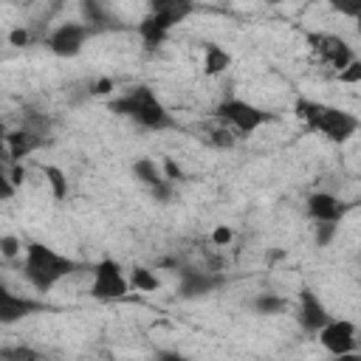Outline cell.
I'll return each instance as SVG.
<instances>
[{
	"instance_id": "4316f807",
	"label": "cell",
	"mask_w": 361,
	"mask_h": 361,
	"mask_svg": "<svg viewBox=\"0 0 361 361\" xmlns=\"http://www.w3.org/2000/svg\"><path fill=\"white\" fill-rule=\"evenodd\" d=\"M231 240H234V231L228 226H214V231H212V243L214 245H228Z\"/></svg>"
},
{
	"instance_id": "52a82bcc",
	"label": "cell",
	"mask_w": 361,
	"mask_h": 361,
	"mask_svg": "<svg viewBox=\"0 0 361 361\" xmlns=\"http://www.w3.org/2000/svg\"><path fill=\"white\" fill-rule=\"evenodd\" d=\"M90 28L82 25V23H62L51 31L48 37V48L56 54V56H76L87 39Z\"/></svg>"
},
{
	"instance_id": "5bb4252c",
	"label": "cell",
	"mask_w": 361,
	"mask_h": 361,
	"mask_svg": "<svg viewBox=\"0 0 361 361\" xmlns=\"http://www.w3.org/2000/svg\"><path fill=\"white\" fill-rule=\"evenodd\" d=\"M214 285H217V279H212L209 274H200V271H183V274H180V282H178V293H180L183 299H195V296L209 293Z\"/></svg>"
},
{
	"instance_id": "3957f363",
	"label": "cell",
	"mask_w": 361,
	"mask_h": 361,
	"mask_svg": "<svg viewBox=\"0 0 361 361\" xmlns=\"http://www.w3.org/2000/svg\"><path fill=\"white\" fill-rule=\"evenodd\" d=\"M214 113H217V118H223L226 124H231L243 135H248V133L259 130L265 121H271V113L259 110L257 104H251L245 99H223Z\"/></svg>"
},
{
	"instance_id": "7a4b0ae2",
	"label": "cell",
	"mask_w": 361,
	"mask_h": 361,
	"mask_svg": "<svg viewBox=\"0 0 361 361\" xmlns=\"http://www.w3.org/2000/svg\"><path fill=\"white\" fill-rule=\"evenodd\" d=\"M110 110L118 113V116H127V118L138 121L147 130H166V127L175 124L172 116H169V110L155 99V93L147 85H141V87H135V90L113 99L110 102Z\"/></svg>"
},
{
	"instance_id": "277c9868",
	"label": "cell",
	"mask_w": 361,
	"mask_h": 361,
	"mask_svg": "<svg viewBox=\"0 0 361 361\" xmlns=\"http://www.w3.org/2000/svg\"><path fill=\"white\" fill-rule=\"evenodd\" d=\"M130 290V282L124 279V271L116 259H102L93 265V282H90V296L96 302H113L124 299Z\"/></svg>"
},
{
	"instance_id": "8992f818",
	"label": "cell",
	"mask_w": 361,
	"mask_h": 361,
	"mask_svg": "<svg viewBox=\"0 0 361 361\" xmlns=\"http://www.w3.org/2000/svg\"><path fill=\"white\" fill-rule=\"evenodd\" d=\"M319 341L327 353H333L336 358L338 355H347L355 350V324L347 322V319H330L322 330H319Z\"/></svg>"
},
{
	"instance_id": "4fadbf2b",
	"label": "cell",
	"mask_w": 361,
	"mask_h": 361,
	"mask_svg": "<svg viewBox=\"0 0 361 361\" xmlns=\"http://www.w3.org/2000/svg\"><path fill=\"white\" fill-rule=\"evenodd\" d=\"M39 147V138L31 133V130H14L6 135V149H8V158L11 164H20L28 152H34Z\"/></svg>"
},
{
	"instance_id": "1f68e13d",
	"label": "cell",
	"mask_w": 361,
	"mask_h": 361,
	"mask_svg": "<svg viewBox=\"0 0 361 361\" xmlns=\"http://www.w3.org/2000/svg\"><path fill=\"white\" fill-rule=\"evenodd\" d=\"M23 178H25L23 164H11V166H8V180H11L14 186H23Z\"/></svg>"
},
{
	"instance_id": "603a6c76",
	"label": "cell",
	"mask_w": 361,
	"mask_h": 361,
	"mask_svg": "<svg viewBox=\"0 0 361 361\" xmlns=\"http://www.w3.org/2000/svg\"><path fill=\"white\" fill-rule=\"evenodd\" d=\"M20 251H23V243H20L14 234H3V237H0V254H3L6 259H14Z\"/></svg>"
},
{
	"instance_id": "8fae6325",
	"label": "cell",
	"mask_w": 361,
	"mask_h": 361,
	"mask_svg": "<svg viewBox=\"0 0 361 361\" xmlns=\"http://www.w3.org/2000/svg\"><path fill=\"white\" fill-rule=\"evenodd\" d=\"M42 305L34 302V299H25V296H17L11 290H0V322L3 324H14L31 313H37Z\"/></svg>"
},
{
	"instance_id": "44dd1931",
	"label": "cell",
	"mask_w": 361,
	"mask_h": 361,
	"mask_svg": "<svg viewBox=\"0 0 361 361\" xmlns=\"http://www.w3.org/2000/svg\"><path fill=\"white\" fill-rule=\"evenodd\" d=\"M152 11H164V14H169L175 23H180V20L192 11V6H189V3H178V0H164V3H152Z\"/></svg>"
},
{
	"instance_id": "9a60e30c",
	"label": "cell",
	"mask_w": 361,
	"mask_h": 361,
	"mask_svg": "<svg viewBox=\"0 0 361 361\" xmlns=\"http://www.w3.org/2000/svg\"><path fill=\"white\" fill-rule=\"evenodd\" d=\"M228 65H231V54L226 48H220L214 42H209L203 48V73L206 76H217V73L228 71Z\"/></svg>"
},
{
	"instance_id": "f1b7e54d",
	"label": "cell",
	"mask_w": 361,
	"mask_h": 361,
	"mask_svg": "<svg viewBox=\"0 0 361 361\" xmlns=\"http://www.w3.org/2000/svg\"><path fill=\"white\" fill-rule=\"evenodd\" d=\"M212 141L217 144V147H234V135L228 133V130H223V127H217V130H212Z\"/></svg>"
},
{
	"instance_id": "7402d4cb",
	"label": "cell",
	"mask_w": 361,
	"mask_h": 361,
	"mask_svg": "<svg viewBox=\"0 0 361 361\" xmlns=\"http://www.w3.org/2000/svg\"><path fill=\"white\" fill-rule=\"evenodd\" d=\"M336 231H338V226L336 223H319L316 226V231H313V237H316V245H330L333 243V237H336Z\"/></svg>"
},
{
	"instance_id": "ba28073f",
	"label": "cell",
	"mask_w": 361,
	"mask_h": 361,
	"mask_svg": "<svg viewBox=\"0 0 361 361\" xmlns=\"http://www.w3.org/2000/svg\"><path fill=\"white\" fill-rule=\"evenodd\" d=\"M307 42H310V48L313 51H319V56L330 65V68H336V73H341L355 56H353V51H350V45L341 39V37H330V34H310L307 37Z\"/></svg>"
},
{
	"instance_id": "4dcf8cb0",
	"label": "cell",
	"mask_w": 361,
	"mask_h": 361,
	"mask_svg": "<svg viewBox=\"0 0 361 361\" xmlns=\"http://www.w3.org/2000/svg\"><path fill=\"white\" fill-rule=\"evenodd\" d=\"M113 90V79H99V82H93V87H90V93H96V96H107Z\"/></svg>"
},
{
	"instance_id": "d6a6232c",
	"label": "cell",
	"mask_w": 361,
	"mask_h": 361,
	"mask_svg": "<svg viewBox=\"0 0 361 361\" xmlns=\"http://www.w3.org/2000/svg\"><path fill=\"white\" fill-rule=\"evenodd\" d=\"M14 189H17V186L8 180V175H3V178H0V195H3V200H11V197H14Z\"/></svg>"
},
{
	"instance_id": "cb8c5ba5",
	"label": "cell",
	"mask_w": 361,
	"mask_h": 361,
	"mask_svg": "<svg viewBox=\"0 0 361 361\" xmlns=\"http://www.w3.org/2000/svg\"><path fill=\"white\" fill-rule=\"evenodd\" d=\"M338 76V82H344V85H358L361 82V59H353L341 73H336Z\"/></svg>"
},
{
	"instance_id": "30bf717a",
	"label": "cell",
	"mask_w": 361,
	"mask_h": 361,
	"mask_svg": "<svg viewBox=\"0 0 361 361\" xmlns=\"http://www.w3.org/2000/svg\"><path fill=\"white\" fill-rule=\"evenodd\" d=\"M307 214L316 220V223H338L344 217V206L336 195L330 192H313L307 197Z\"/></svg>"
},
{
	"instance_id": "e0dca14e",
	"label": "cell",
	"mask_w": 361,
	"mask_h": 361,
	"mask_svg": "<svg viewBox=\"0 0 361 361\" xmlns=\"http://www.w3.org/2000/svg\"><path fill=\"white\" fill-rule=\"evenodd\" d=\"M133 175H135L141 183H147L149 189H152V186H158V183L164 180V175H161V166H158L152 158H138V161L133 164Z\"/></svg>"
},
{
	"instance_id": "484cf974",
	"label": "cell",
	"mask_w": 361,
	"mask_h": 361,
	"mask_svg": "<svg viewBox=\"0 0 361 361\" xmlns=\"http://www.w3.org/2000/svg\"><path fill=\"white\" fill-rule=\"evenodd\" d=\"M8 42H11L14 48H23V45H28V42H31V34H28V28H23V25H20V28H11V31H8Z\"/></svg>"
},
{
	"instance_id": "7c38bea8",
	"label": "cell",
	"mask_w": 361,
	"mask_h": 361,
	"mask_svg": "<svg viewBox=\"0 0 361 361\" xmlns=\"http://www.w3.org/2000/svg\"><path fill=\"white\" fill-rule=\"evenodd\" d=\"M172 25H175V20H172L169 14L152 11L149 17H144V20L138 23V34H141V39H144L147 45H161V42L166 39V34L172 31Z\"/></svg>"
},
{
	"instance_id": "9c48e42d",
	"label": "cell",
	"mask_w": 361,
	"mask_h": 361,
	"mask_svg": "<svg viewBox=\"0 0 361 361\" xmlns=\"http://www.w3.org/2000/svg\"><path fill=\"white\" fill-rule=\"evenodd\" d=\"M327 322H330V313H327V307L322 305V299H319L313 290L302 288V290H299V324H302L305 330L316 333V330H322Z\"/></svg>"
},
{
	"instance_id": "ac0fdd59",
	"label": "cell",
	"mask_w": 361,
	"mask_h": 361,
	"mask_svg": "<svg viewBox=\"0 0 361 361\" xmlns=\"http://www.w3.org/2000/svg\"><path fill=\"white\" fill-rule=\"evenodd\" d=\"M130 285H133L135 290H144V293H149V290H158V288H161V279L152 274V268L135 265V268L130 271Z\"/></svg>"
},
{
	"instance_id": "83f0119b",
	"label": "cell",
	"mask_w": 361,
	"mask_h": 361,
	"mask_svg": "<svg viewBox=\"0 0 361 361\" xmlns=\"http://www.w3.org/2000/svg\"><path fill=\"white\" fill-rule=\"evenodd\" d=\"M161 169H164L166 180H183V172H180V166H178L172 158H164V161H161Z\"/></svg>"
},
{
	"instance_id": "ffe728a7",
	"label": "cell",
	"mask_w": 361,
	"mask_h": 361,
	"mask_svg": "<svg viewBox=\"0 0 361 361\" xmlns=\"http://www.w3.org/2000/svg\"><path fill=\"white\" fill-rule=\"evenodd\" d=\"M0 358L3 361H39V353L28 344H17V347H3Z\"/></svg>"
},
{
	"instance_id": "5b68a950",
	"label": "cell",
	"mask_w": 361,
	"mask_h": 361,
	"mask_svg": "<svg viewBox=\"0 0 361 361\" xmlns=\"http://www.w3.org/2000/svg\"><path fill=\"white\" fill-rule=\"evenodd\" d=\"M316 130L324 135V138H330L333 144H344V141H350L353 135H355V130H358V118L353 116V113H347V110H341V107H324V113H322V118H319V124H316Z\"/></svg>"
},
{
	"instance_id": "f546056e",
	"label": "cell",
	"mask_w": 361,
	"mask_h": 361,
	"mask_svg": "<svg viewBox=\"0 0 361 361\" xmlns=\"http://www.w3.org/2000/svg\"><path fill=\"white\" fill-rule=\"evenodd\" d=\"M152 195H155V200H158V203H166V200L172 197V180H166V178H164L158 186H152Z\"/></svg>"
},
{
	"instance_id": "e575fe53",
	"label": "cell",
	"mask_w": 361,
	"mask_h": 361,
	"mask_svg": "<svg viewBox=\"0 0 361 361\" xmlns=\"http://www.w3.org/2000/svg\"><path fill=\"white\" fill-rule=\"evenodd\" d=\"M336 361H361V353H355V350H353V353H347V355H338Z\"/></svg>"
},
{
	"instance_id": "2e32d148",
	"label": "cell",
	"mask_w": 361,
	"mask_h": 361,
	"mask_svg": "<svg viewBox=\"0 0 361 361\" xmlns=\"http://www.w3.org/2000/svg\"><path fill=\"white\" fill-rule=\"evenodd\" d=\"M42 175H45V183H48L54 200H65L68 192H71V186H68V175H65L59 166H54V164L42 166Z\"/></svg>"
},
{
	"instance_id": "d6986e66",
	"label": "cell",
	"mask_w": 361,
	"mask_h": 361,
	"mask_svg": "<svg viewBox=\"0 0 361 361\" xmlns=\"http://www.w3.org/2000/svg\"><path fill=\"white\" fill-rule=\"evenodd\" d=\"M285 299L279 296V293H259L257 299H254V310L259 313V316H276V313H282L285 310Z\"/></svg>"
},
{
	"instance_id": "d4e9b609",
	"label": "cell",
	"mask_w": 361,
	"mask_h": 361,
	"mask_svg": "<svg viewBox=\"0 0 361 361\" xmlns=\"http://www.w3.org/2000/svg\"><path fill=\"white\" fill-rule=\"evenodd\" d=\"M333 8L338 11V14H347V17H358L361 14V0H336L333 3Z\"/></svg>"
},
{
	"instance_id": "6da1fadb",
	"label": "cell",
	"mask_w": 361,
	"mask_h": 361,
	"mask_svg": "<svg viewBox=\"0 0 361 361\" xmlns=\"http://www.w3.org/2000/svg\"><path fill=\"white\" fill-rule=\"evenodd\" d=\"M76 262L56 254L54 248L42 243H28L25 245V259H23V276L37 288V290H51L62 276L73 274Z\"/></svg>"
},
{
	"instance_id": "836d02e7",
	"label": "cell",
	"mask_w": 361,
	"mask_h": 361,
	"mask_svg": "<svg viewBox=\"0 0 361 361\" xmlns=\"http://www.w3.org/2000/svg\"><path fill=\"white\" fill-rule=\"evenodd\" d=\"M155 361H192V358H186V355H180V353H169V350H164V353H158Z\"/></svg>"
},
{
	"instance_id": "d590c367",
	"label": "cell",
	"mask_w": 361,
	"mask_h": 361,
	"mask_svg": "<svg viewBox=\"0 0 361 361\" xmlns=\"http://www.w3.org/2000/svg\"><path fill=\"white\" fill-rule=\"evenodd\" d=\"M355 28H358V34H361V14L355 17Z\"/></svg>"
}]
</instances>
